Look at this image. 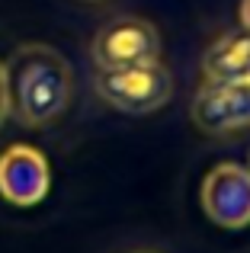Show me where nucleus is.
<instances>
[{
	"mask_svg": "<svg viewBox=\"0 0 250 253\" xmlns=\"http://www.w3.org/2000/svg\"><path fill=\"white\" fill-rule=\"evenodd\" d=\"M6 103L26 128H42L55 122L71 106L74 74L61 51L42 42H26L3 61Z\"/></svg>",
	"mask_w": 250,
	"mask_h": 253,
	"instance_id": "1",
	"label": "nucleus"
},
{
	"mask_svg": "<svg viewBox=\"0 0 250 253\" xmlns=\"http://www.w3.org/2000/svg\"><path fill=\"white\" fill-rule=\"evenodd\" d=\"M93 90L103 103L128 116H148L173 96V74L161 61L135 64V68H96Z\"/></svg>",
	"mask_w": 250,
	"mask_h": 253,
	"instance_id": "2",
	"label": "nucleus"
},
{
	"mask_svg": "<svg viewBox=\"0 0 250 253\" xmlns=\"http://www.w3.org/2000/svg\"><path fill=\"white\" fill-rule=\"evenodd\" d=\"M90 58L96 68H135L161 61V32L151 19L116 16L93 36Z\"/></svg>",
	"mask_w": 250,
	"mask_h": 253,
	"instance_id": "3",
	"label": "nucleus"
},
{
	"mask_svg": "<svg viewBox=\"0 0 250 253\" xmlns=\"http://www.w3.org/2000/svg\"><path fill=\"white\" fill-rule=\"evenodd\" d=\"M202 209L218 228L241 231L250 224V173L241 164H215L202 179Z\"/></svg>",
	"mask_w": 250,
	"mask_h": 253,
	"instance_id": "4",
	"label": "nucleus"
},
{
	"mask_svg": "<svg viewBox=\"0 0 250 253\" xmlns=\"http://www.w3.org/2000/svg\"><path fill=\"white\" fill-rule=\"evenodd\" d=\"M51 189V164L32 144H10L0 151V196L16 209L39 205Z\"/></svg>",
	"mask_w": 250,
	"mask_h": 253,
	"instance_id": "5",
	"label": "nucleus"
},
{
	"mask_svg": "<svg viewBox=\"0 0 250 253\" xmlns=\"http://www.w3.org/2000/svg\"><path fill=\"white\" fill-rule=\"evenodd\" d=\"M196 128L206 135H234L250 128V84H212L208 81L189 106Z\"/></svg>",
	"mask_w": 250,
	"mask_h": 253,
	"instance_id": "6",
	"label": "nucleus"
},
{
	"mask_svg": "<svg viewBox=\"0 0 250 253\" xmlns=\"http://www.w3.org/2000/svg\"><path fill=\"white\" fill-rule=\"evenodd\" d=\"M202 71L212 84H250V32L218 39L202 58Z\"/></svg>",
	"mask_w": 250,
	"mask_h": 253,
	"instance_id": "7",
	"label": "nucleus"
},
{
	"mask_svg": "<svg viewBox=\"0 0 250 253\" xmlns=\"http://www.w3.org/2000/svg\"><path fill=\"white\" fill-rule=\"evenodd\" d=\"M6 112H10V103H6V77H3V61H0V125H3Z\"/></svg>",
	"mask_w": 250,
	"mask_h": 253,
	"instance_id": "8",
	"label": "nucleus"
},
{
	"mask_svg": "<svg viewBox=\"0 0 250 253\" xmlns=\"http://www.w3.org/2000/svg\"><path fill=\"white\" fill-rule=\"evenodd\" d=\"M241 26L244 32H250V0H241Z\"/></svg>",
	"mask_w": 250,
	"mask_h": 253,
	"instance_id": "9",
	"label": "nucleus"
},
{
	"mask_svg": "<svg viewBox=\"0 0 250 253\" xmlns=\"http://www.w3.org/2000/svg\"><path fill=\"white\" fill-rule=\"evenodd\" d=\"M128 253H157V250H128Z\"/></svg>",
	"mask_w": 250,
	"mask_h": 253,
	"instance_id": "10",
	"label": "nucleus"
},
{
	"mask_svg": "<svg viewBox=\"0 0 250 253\" xmlns=\"http://www.w3.org/2000/svg\"><path fill=\"white\" fill-rule=\"evenodd\" d=\"M87 3H96V0H87Z\"/></svg>",
	"mask_w": 250,
	"mask_h": 253,
	"instance_id": "11",
	"label": "nucleus"
},
{
	"mask_svg": "<svg viewBox=\"0 0 250 253\" xmlns=\"http://www.w3.org/2000/svg\"><path fill=\"white\" fill-rule=\"evenodd\" d=\"M247 173H250V170H247Z\"/></svg>",
	"mask_w": 250,
	"mask_h": 253,
	"instance_id": "12",
	"label": "nucleus"
}]
</instances>
